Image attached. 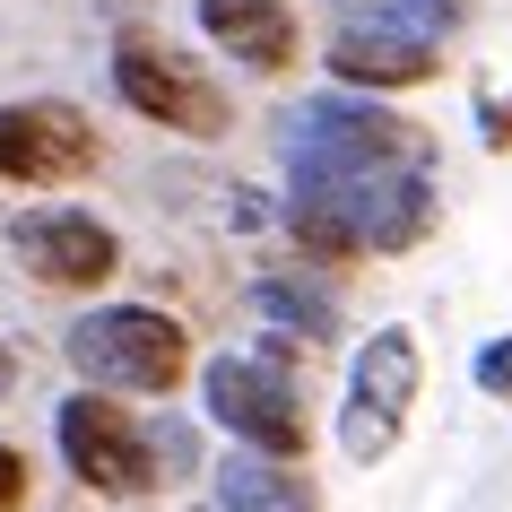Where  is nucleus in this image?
<instances>
[{
  "mask_svg": "<svg viewBox=\"0 0 512 512\" xmlns=\"http://www.w3.org/2000/svg\"><path fill=\"white\" fill-rule=\"evenodd\" d=\"M278 165H287V191H330V183H365V174H400V165H434V139L382 96L322 87L278 113Z\"/></svg>",
  "mask_w": 512,
  "mask_h": 512,
  "instance_id": "obj_1",
  "label": "nucleus"
},
{
  "mask_svg": "<svg viewBox=\"0 0 512 512\" xmlns=\"http://www.w3.org/2000/svg\"><path fill=\"white\" fill-rule=\"evenodd\" d=\"M61 356L79 391H113V400H174L200 365H191V330L165 304H87L61 330Z\"/></svg>",
  "mask_w": 512,
  "mask_h": 512,
  "instance_id": "obj_2",
  "label": "nucleus"
},
{
  "mask_svg": "<svg viewBox=\"0 0 512 512\" xmlns=\"http://www.w3.org/2000/svg\"><path fill=\"white\" fill-rule=\"evenodd\" d=\"M200 417H209L235 452L261 460H304L313 452V408H304L287 348H226L200 365Z\"/></svg>",
  "mask_w": 512,
  "mask_h": 512,
  "instance_id": "obj_3",
  "label": "nucleus"
},
{
  "mask_svg": "<svg viewBox=\"0 0 512 512\" xmlns=\"http://www.w3.org/2000/svg\"><path fill=\"white\" fill-rule=\"evenodd\" d=\"M105 70H113L122 113L157 122V131H174V139H226L235 131V96H226L183 44H165L157 27H122Z\"/></svg>",
  "mask_w": 512,
  "mask_h": 512,
  "instance_id": "obj_4",
  "label": "nucleus"
},
{
  "mask_svg": "<svg viewBox=\"0 0 512 512\" xmlns=\"http://www.w3.org/2000/svg\"><path fill=\"white\" fill-rule=\"evenodd\" d=\"M53 452L61 469L87 486V495H105V504H139V495H157L165 469H157V426L122 408L113 391H70L53 408Z\"/></svg>",
  "mask_w": 512,
  "mask_h": 512,
  "instance_id": "obj_5",
  "label": "nucleus"
},
{
  "mask_svg": "<svg viewBox=\"0 0 512 512\" xmlns=\"http://www.w3.org/2000/svg\"><path fill=\"white\" fill-rule=\"evenodd\" d=\"M417 382H426V348L408 322H382L374 339H356L348 356V391H339V452L356 469L400 452L408 434V408H417Z\"/></svg>",
  "mask_w": 512,
  "mask_h": 512,
  "instance_id": "obj_6",
  "label": "nucleus"
},
{
  "mask_svg": "<svg viewBox=\"0 0 512 512\" xmlns=\"http://www.w3.org/2000/svg\"><path fill=\"white\" fill-rule=\"evenodd\" d=\"M9 261L35 296H105L122 278V226L79 200H44V209H18L9 217Z\"/></svg>",
  "mask_w": 512,
  "mask_h": 512,
  "instance_id": "obj_7",
  "label": "nucleus"
},
{
  "mask_svg": "<svg viewBox=\"0 0 512 512\" xmlns=\"http://www.w3.org/2000/svg\"><path fill=\"white\" fill-rule=\"evenodd\" d=\"M105 174V131L70 96H9L0 105V191H79Z\"/></svg>",
  "mask_w": 512,
  "mask_h": 512,
  "instance_id": "obj_8",
  "label": "nucleus"
},
{
  "mask_svg": "<svg viewBox=\"0 0 512 512\" xmlns=\"http://www.w3.org/2000/svg\"><path fill=\"white\" fill-rule=\"evenodd\" d=\"M191 27L252 79H287L304 61V27L287 0H191Z\"/></svg>",
  "mask_w": 512,
  "mask_h": 512,
  "instance_id": "obj_9",
  "label": "nucleus"
},
{
  "mask_svg": "<svg viewBox=\"0 0 512 512\" xmlns=\"http://www.w3.org/2000/svg\"><path fill=\"white\" fill-rule=\"evenodd\" d=\"M460 27H469V0H330V35H374V44L443 53Z\"/></svg>",
  "mask_w": 512,
  "mask_h": 512,
  "instance_id": "obj_10",
  "label": "nucleus"
},
{
  "mask_svg": "<svg viewBox=\"0 0 512 512\" xmlns=\"http://www.w3.org/2000/svg\"><path fill=\"white\" fill-rule=\"evenodd\" d=\"M330 87L348 96H408V87L443 79V53H417V44H374V35H330Z\"/></svg>",
  "mask_w": 512,
  "mask_h": 512,
  "instance_id": "obj_11",
  "label": "nucleus"
},
{
  "mask_svg": "<svg viewBox=\"0 0 512 512\" xmlns=\"http://www.w3.org/2000/svg\"><path fill=\"white\" fill-rule=\"evenodd\" d=\"M209 512H322V486L304 478V460L226 452L217 460V504Z\"/></svg>",
  "mask_w": 512,
  "mask_h": 512,
  "instance_id": "obj_12",
  "label": "nucleus"
},
{
  "mask_svg": "<svg viewBox=\"0 0 512 512\" xmlns=\"http://www.w3.org/2000/svg\"><path fill=\"white\" fill-rule=\"evenodd\" d=\"M252 313L270 330H296V339H339V296L313 278V261L304 270H261L252 278Z\"/></svg>",
  "mask_w": 512,
  "mask_h": 512,
  "instance_id": "obj_13",
  "label": "nucleus"
},
{
  "mask_svg": "<svg viewBox=\"0 0 512 512\" xmlns=\"http://www.w3.org/2000/svg\"><path fill=\"white\" fill-rule=\"evenodd\" d=\"M469 382H478L486 400H504V408H512V330H495V339L469 356Z\"/></svg>",
  "mask_w": 512,
  "mask_h": 512,
  "instance_id": "obj_14",
  "label": "nucleus"
},
{
  "mask_svg": "<svg viewBox=\"0 0 512 512\" xmlns=\"http://www.w3.org/2000/svg\"><path fill=\"white\" fill-rule=\"evenodd\" d=\"M27 504H35V460H27V443L0 434V512H27Z\"/></svg>",
  "mask_w": 512,
  "mask_h": 512,
  "instance_id": "obj_15",
  "label": "nucleus"
},
{
  "mask_svg": "<svg viewBox=\"0 0 512 512\" xmlns=\"http://www.w3.org/2000/svg\"><path fill=\"white\" fill-rule=\"evenodd\" d=\"M478 139L495 157H512V87H486L478 96Z\"/></svg>",
  "mask_w": 512,
  "mask_h": 512,
  "instance_id": "obj_16",
  "label": "nucleus"
},
{
  "mask_svg": "<svg viewBox=\"0 0 512 512\" xmlns=\"http://www.w3.org/2000/svg\"><path fill=\"white\" fill-rule=\"evenodd\" d=\"M18 382H27V356H18V339H0V400H18Z\"/></svg>",
  "mask_w": 512,
  "mask_h": 512,
  "instance_id": "obj_17",
  "label": "nucleus"
}]
</instances>
